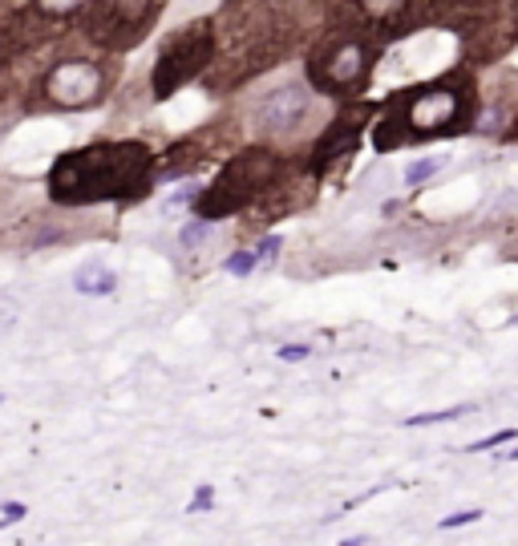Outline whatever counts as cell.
<instances>
[{
  "mask_svg": "<svg viewBox=\"0 0 518 546\" xmlns=\"http://www.w3.org/2000/svg\"><path fill=\"white\" fill-rule=\"evenodd\" d=\"M368 61H373V49H368L365 37L332 33V37L320 41V49L308 61V86L320 89V93H341V89L356 86L365 77Z\"/></svg>",
  "mask_w": 518,
  "mask_h": 546,
  "instance_id": "2",
  "label": "cell"
},
{
  "mask_svg": "<svg viewBox=\"0 0 518 546\" xmlns=\"http://www.w3.org/2000/svg\"><path fill=\"white\" fill-rule=\"evenodd\" d=\"M276 251H279V235H267L264 243L255 247V255H259V259H267V255H276Z\"/></svg>",
  "mask_w": 518,
  "mask_h": 546,
  "instance_id": "21",
  "label": "cell"
},
{
  "mask_svg": "<svg viewBox=\"0 0 518 546\" xmlns=\"http://www.w3.org/2000/svg\"><path fill=\"white\" fill-rule=\"evenodd\" d=\"M73 284L81 296H110L118 287V275L105 267V263H81L73 272Z\"/></svg>",
  "mask_w": 518,
  "mask_h": 546,
  "instance_id": "9",
  "label": "cell"
},
{
  "mask_svg": "<svg viewBox=\"0 0 518 546\" xmlns=\"http://www.w3.org/2000/svg\"><path fill=\"white\" fill-rule=\"evenodd\" d=\"M0 401H4V397H0Z\"/></svg>",
  "mask_w": 518,
  "mask_h": 546,
  "instance_id": "23",
  "label": "cell"
},
{
  "mask_svg": "<svg viewBox=\"0 0 518 546\" xmlns=\"http://www.w3.org/2000/svg\"><path fill=\"white\" fill-rule=\"evenodd\" d=\"M255 263H259V255H255V251H239V255H231V259H227V272L231 275H252Z\"/></svg>",
  "mask_w": 518,
  "mask_h": 546,
  "instance_id": "14",
  "label": "cell"
},
{
  "mask_svg": "<svg viewBox=\"0 0 518 546\" xmlns=\"http://www.w3.org/2000/svg\"><path fill=\"white\" fill-rule=\"evenodd\" d=\"M154 154L142 142H101L69 150L49 170V199L65 207H89L110 199H138L150 187Z\"/></svg>",
  "mask_w": 518,
  "mask_h": 546,
  "instance_id": "1",
  "label": "cell"
},
{
  "mask_svg": "<svg viewBox=\"0 0 518 546\" xmlns=\"http://www.w3.org/2000/svg\"><path fill=\"white\" fill-rule=\"evenodd\" d=\"M312 113V93L304 86H279L264 93V101L255 105V125L264 134H291L300 130L304 118Z\"/></svg>",
  "mask_w": 518,
  "mask_h": 546,
  "instance_id": "8",
  "label": "cell"
},
{
  "mask_svg": "<svg viewBox=\"0 0 518 546\" xmlns=\"http://www.w3.org/2000/svg\"><path fill=\"white\" fill-rule=\"evenodd\" d=\"M81 4H86V0H37V9L45 16H73Z\"/></svg>",
  "mask_w": 518,
  "mask_h": 546,
  "instance_id": "13",
  "label": "cell"
},
{
  "mask_svg": "<svg viewBox=\"0 0 518 546\" xmlns=\"http://www.w3.org/2000/svg\"><path fill=\"white\" fill-rule=\"evenodd\" d=\"M16 316H21V304H16V299L9 296V292H0V332H4V328H9V324H13Z\"/></svg>",
  "mask_w": 518,
  "mask_h": 546,
  "instance_id": "17",
  "label": "cell"
},
{
  "mask_svg": "<svg viewBox=\"0 0 518 546\" xmlns=\"http://www.w3.org/2000/svg\"><path fill=\"white\" fill-rule=\"evenodd\" d=\"M437 166H442V162H437V158L413 162V166H409V170H405V182H409V187H413V182H421V178H430V174L437 170Z\"/></svg>",
  "mask_w": 518,
  "mask_h": 546,
  "instance_id": "16",
  "label": "cell"
},
{
  "mask_svg": "<svg viewBox=\"0 0 518 546\" xmlns=\"http://www.w3.org/2000/svg\"><path fill=\"white\" fill-rule=\"evenodd\" d=\"M211 49H215L211 21H195L178 37H170V45L158 53V65H154V77H150L154 98H170L178 86H187L195 73H202L211 65Z\"/></svg>",
  "mask_w": 518,
  "mask_h": 546,
  "instance_id": "3",
  "label": "cell"
},
{
  "mask_svg": "<svg viewBox=\"0 0 518 546\" xmlns=\"http://www.w3.org/2000/svg\"><path fill=\"white\" fill-rule=\"evenodd\" d=\"M482 510H457L450 518H442V530H457V526H470V522H478Z\"/></svg>",
  "mask_w": 518,
  "mask_h": 546,
  "instance_id": "19",
  "label": "cell"
},
{
  "mask_svg": "<svg viewBox=\"0 0 518 546\" xmlns=\"http://www.w3.org/2000/svg\"><path fill=\"white\" fill-rule=\"evenodd\" d=\"M361 9L373 25H397L409 13V0H361Z\"/></svg>",
  "mask_w": 518,
  "mask_h": 546,
  "instance_id": "10",
  "label": "cell"
},
{
  "mask_svg": "<svg viewBox=\"0 0 518 546\" xmlns=\"http://www.w3.org/2000/svg\"><path fill=\"white\" fill-rule=\"evenodd\" d=\"M25 514H29L25 502H4V506H0V530H4V526H13V522H21Z\"/></svg>",
  "mask_w": 518,
  "mask_h": 546,
  "instance_id": "18",
  "label": "cell"
},
{
  "mask_svg": "<svg viewBox=\"0 0 518 546\" xmlns=\"http://www.w3.org/2000/svg\"><path fill=\"white\" fill-rule=\"evenodd\" d=\"M462 413H470V405H454V409H437V413H418V417H409V429H425V425H437V421H457Z\"/></svg>",
  "mask_w": 518,
  "mask_h": 546,
  "instance_id": "11",
  "label": "cell"
},
{
  "mask_svg": "<svg viewBox=\"0 0 518 546\" xmlns=\"http://www.w3.org/2000/svg\"><path fill=\"white\" fill-rule=\"evenodd\" d=\"M466 93H470V86H462L457 77H445V81H433L425 89H413V98L405 101V118L393 125H401L409 138L454 130V122L466 113Z\"/></svg>",
  "mask_w": 518,
  "mask_h": 546,
  "instance_id": "4",
  "label": "cell"
},
{
  "mask_svg": "<svg viewBox=\"0 0 518 546\" xmlns=\"http://www.w3.org/2000/svg\"><path fill=\"white\" fill-rule=\"evenodd\" d=\"M105 73L98 61H61L45 77V98L53 105H93L101 98Z\"/></svg>",
  "mask_w": 518,
  "mask_h": 546,
  "instance_id": "7",
  "label": "cell"
},
{
  "mask_svg": "<svg viewBox=\"0 0 518 546\" xmlns=\"http://www.w3.org/2000/svg\"><path fill=\"white\" fill-rule=\"evenodd\" d=\"M215 506V490L202 482L199 490H195V498H190V506H187V514H202V510H211Z\"/></svg>",
  "mask_w": 518,
  "mask_h": 546,
  "instance_id": "15",
  "label": "cell"
},
{
  "mask_svg": "<svg viewBox=\"0 0 518 546\" xmlns=\"http://www.w3.org/2000/svg\"><path fill=\"white\" fill-rule=\"evenodd\" d=\"M308 352H312L308 344H284V348L276 352V356L284 360V364H296V360H308Z\"/></svg>",
  "mask_w": 518,
  "mask_h": 546,
  "instance_id": "20",
  "label": "cell"
},
{
  "mask_svg": "<svg viewBox=\"0 0 518 546\" xmlns=\"http://www.w3.org/2000/svg\"><path fill=\"white\" fill-rule=\"evenodd\" d=\"M518 437V429H494V433L478 437V441H470V453H486V449H498V445H510Z\"/></svg>",
  "mask_w": 518,
  "mask_h": 546,
  "instance_id": "12",
  "label": "cell"
},
{
  "mask_svg": "<svg viewBox=\"0 0 518 546\" xmlns=\"http://www.w3.org/2000/svg\"><path fill=\"white\" fill-rule=\"evenodd\" d=\"M276 174V162L267 158V154H243L227 166V170L219 174V182L207 195L199 199V215L202 219H219V215L235 211L252 190H259Z\"/></svg>",
  "mask_w": 518,
  "mask_h": 546,
  "instance_id": "5",
  "label": "cell"
},
{
  "mask_svg": "<svg viewBox=\"0 0 518 546\" xmlns=\"http://www.w3.org/2000/svg\"><path fill=\"white\" fill-rule=\"evenodd\" d=\"M341 546H365V534H353V538H341Z\"/></svg>",
  "mask_w": 518,
  "mask_h": 546,
  "instance_id": "22",
  "label": "cell"
},
{
  "mask_svg": "<svg viewBox=\"0 0 518 546\" xmlns=\"http://www.w3.org/2000/svg\"><path fill=\"white\" fill-rule=\"evenodd\" d=\"M162 13V0H98L93 9V37L105 45H134Z\"/></svg>",
  "mask_w": 518,
  "mask_h": 546,
  "instance_id": "6",
  "label": "cell"
}]
</instances>
